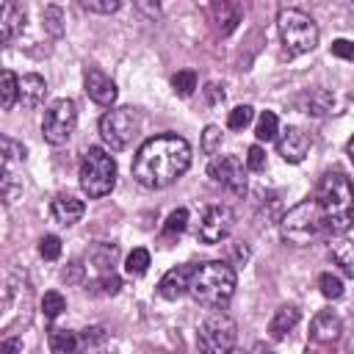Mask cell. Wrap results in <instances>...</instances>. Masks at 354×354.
Returning <instances> with one entry per match:
<instances>
[{
  "label": "cell",
  "mask_w": 354,
  "mask_h": 354,
  "mask_svg": "<svg viewBox=\"0 0 354 354\" xmlns=\"http://www.w3.org/2000/svg\"><path fill=\"white\" fill-rule=\"evenodd\" d=\"M191 166V144L183 136L163 133L147 138L133 158V180L149 191L169 188Z\"/></svg>",
  "instance_id": "6da1fadb"
},
{
  "label": "cell",
  "mask_w": 354,
  "mask_h": 354,
  "mask_svg": "<svg viewBox=\"0 0 354 354\" xmlns=\"http://www.w3.org/2000/svg\"><path fill=\"white\" fill-rule=\"evenodd\" d=\"M321 218H324V232L335 235H346L351 221H354V191L351 183L343 171H326L318 180V188L313 194Z\"/></svg>",
  "instance_id": "7a4b0ae2"
},
{
  "label": "cell",
  "mask_w": 354,
  "mask_h": 354,
  "mask_svg": "<svg viewBox=\"0 0 354 354\" xmlns=\"http://www.w3.org/2000/svg\"><path fill=\"white\" fill-rule=\"evenodd\" d=\"M235 285H238L235 268L224 260H210V263L196 266V271L191 277V285H188V293L194 296L196 304L218 313L230 304V299L235 293Z\"/></svg>",
  "instance_id": "3957f363"
},
{
  "label": "cell",
  "mask_w": 354,
  "mask_h": 354,
  "mask_svg": "<svg viewBox=\"0 0 354 354\" xmlns=\"http://www.w3.org/2000/svg\"><path fill=\"white\" fill-rule=\"evenodd\" d=\"M116 185V160L102 147H88L80 160V188L88 199H102Z\"/></svg>",
  "instance_id": "277c9868"
},
{
  "label": "cell",
  "mask_w": 354,
  "mask_h": 354,
  "mask_svg": "<svg viewBox=\"0 0 354 354\" xmlns=\"http://www.w3.org/2000/svg\"><path fill=\"white\" fill-rule=\"evenodd\" d=\"M277 28H279V39L288 58L304 55L318 44V25L299 8H282L277 14Z\"/></svg>",
  "instance_id": "5b68a950"
},
{
  "label": "cell",
  "mask_w": 354,
  "mask_h": 354,
  "mask_svg": "<svg viewBox=\"0 0 354 354\" xmlns=\"http://www.w3.org/2000/svg\"><path fill=\"white\" fill-rule=\"evenodd\" d=\"M279 232L288 243L293 246H307L313 243L321 232H324V218H321V210L315 205V199H301L299 205H293L282 221H279Z\"/></svg>",
  "instance_id": "8992f818"
},
{
  "label": "cell",
  "mask_w": 354,
  "mask_h": 354,
  "mask_svg": "<svg viewBox=\"0 0 354 354\" xmlns=\"http://www.w3.org/2000/svg\"><path fill=\"white\" fill-rule=\"evenodd\" d=\"M235 337H238L235 321L218 310L199 324L196 346H199V354H230L235 348Z\"/></svg>",
  "instance_id": "52a82bcc"
},
{
  "label": "cell",
  "mask_w": 354,
  "mask_h": 354,
  "mask_svg": "<svg viewBox=\"0 0 354 354\" xmlns=\"http://www.w3.org/2000/svg\"><path fill=\"white\" fill-rule=\"evenodd\" d=\"M141 127V116L136 108L124 105V108H111L108 113L100 116V138L105 141V147H111L113 152L124 149L136 133Z\"/></svg>",
  "instance_id": "ba28073f"
},
{
  "label": "cell",
  "mask_w": 354,
  "mask_h": 354,
  "mask_svg": "<svg viewBox=\"0 0 354 354\" xmlns=\"http://www.w3.org/2000/svg\"><path fill=\"white\" fill-rule=\"evenodd\" d=\"M75 124H77V105L69 97H61L47 105L44 119H41V136L47 144L61 147L75 133Z\"/></svg>",
  "instance_id": "9c48e42d"
},
{
  "label": "cell",
  "mask_w": 354,
  "mask_h": 354,
  "mask_svg": "<svg viewBox=\"0 0 354 354\" xmlns=\"http://www.w3.org/2000/svg\"><path fill=\"white\" fill-rule=\"evenodd\" d=\"M235 227V213L230 205H207L202 210V218H199V230H196V238L202 243H221Z\"/></svg>",
  "instance_id": "30bf717a"
},
{
  "label": "cell",
  "mask_w": 354,
  "mask_h": 354,
  "mask_svg": "<svg viewBox=\"0 0 354 354\" xmlns=\"http://www.w3.org/2000/svg\"><path fill=\"white\" fill-rule=\"evenodd\" d=\"M207 174H210V180L216 185L227 188L230 194H235V196H243L246 194V171H243L241 158H235V155H218V158L210 160Z\"/></svg>",
  "instance_id": "8fae6325"
},
{
  "label": "cell",
  "mask_w": 354,
  "mask_h": 354,
  "mask_svg": "<svg viewBox=\"0 0 354 354\" xmlns=\"http://www.w3.org/2000/svg\"><path fill=\"white\" fill-rule=\"evenodd\" d=\"M194 271H196L194 263H183V266L169 268V271L160 277V282H158V293H160L166 301H177V299H183V296L188 293V285H191Z\"/></svg>",
  "instance_id": "7c38bea8"
},
{
  "label": "cell",
  "mask_w": 354,
  "mask_h": 354,
  "mask_svg": "<svg viewBox=\"0 0 354 354\" xmlns=\"http://www.w3.org/2000/svg\"><path fill=\"white\" fill-rule=\"evenodd\" d=\"M83 86H86V94L97 102V105H102V108H111L113 102H116V83L102 72V69H97V66H88L86 72H83Z\"/></svg>",
  "instance_id": "4fadbf2b"
},
{
  "label": "cell",
  "mask_w": 354,
  "mask_h": 354,
  "mask_svg": "<svg viewBox=\"0 0 354 354\" xmlns=\"http://www.w3.org/2000/svg\"><path fill=\"white\" fill-rule=\"evenodd\" d=\"M277 152L282 155V160L288 163H301L304 155L310 152V136L301 127H285L277 138Z\"/></svg>",
  "instance_id": "5bb4252c"
},
{
  "label": "cell",
  "mask_w": 354,
  "mask_h": 354,
  "mask_svg": "<svg viewBox=\"0 0 354 354\" xmlns=\"http://www.w3.org/2000/svg\"><path fill=\"white\" fill-rule=\"evenodd\" d=\"M25 19H28V14L19 3H14V0L3 3L0 6V44H14L25 30Z\"/></svg>",
  "instance_id": "9a60e30c"
},
{
  "label": "cell",
  "mask_w": 354,
  "mask_h": 354,
  "mask_svg": "<svg viewBox=\"0 0 354 354\" xmlns=\"http://www.w3.org/2000/svg\"><path fill=\"white\" fill-rule=\"evenodd\" d=\"M340 332H343V318L335 310H321L310 324V340L318 346L335 343L340 337Z\"/></svg>",
  "instance_id": "2e32d148"
},
{
  "label": "cell",
  "mask_w": 354,
  "mask_h": 354,
  "mask_svg": "<svg viewBox=\"0 0 354 354\" xmlns=\"http://www.w3.org/2000/svg\"><path fill=\"white\" fill-rule=\"evenodd\" d=\"M47 97V80L36 72L17 77V102H22V108H39Z\"/></svg>",
  "instance_id": "e0dca14e"
},
{
  "label": "cell",
  "mask_w": 354,
  "mask_h": 354,
  "mask_svg": "<svg viewBox=\"0 0 354 354\" xmlns=\"http://www.w3.org/2000/svg\"><path fill=\"white\" fill-rule=\"evenodd\" d=\"M50 213H53V218H55L58 224L72 227V224H77V221L83 218L86 205H83L77 196H72V194H58V196L53 199V205H50Z\"/></svg>",
  "instance_id": "ac0fdd59"
},
{
  "label": "cell",
  "mask_w": 354,
  "mask_h": 354,
  "mask_svg": "<svg viewBox=\"0 0 354 354\" xmlns=\"http://www.w3.org/2000/svg\"><path fill=\"white\" fill-rule=\"evenodd\" d=\"M210 14H213V22H216V28H218L221 36H230V33L238 28V22L243 19L241 3H232V0H218V3H213V6H210Z\"/></svg>",
  "instance_id": "d6986e66"
},
{
  "label": "cell",
  "mask_w": 354,
  "mask_h": 354,
  "mask_svg": "<svg viewBox=\"0 0 354 354\" xmlns=\"http://www.w3.org/2000/svg\"><path fill=\"white\" fill-rule=\"evenodd\" d=\"M296 324H299V310H296L293 304H285V307H279V310L271 315V321H268V335H271L274 340H282Z\"/></svg>",
  "instance_id": "ffe728a7"
},
{
  "label": "cell",
  "mask_w": 354,
  "mask_h": 354,
  "mask_svg": "<svg viewBox=\"0 0 354 354\" xmlns=\"http://www.w3.org/2000/svg\"><path fill=\"white\" fill-rule=\"evenodd\" d=\"M332 260L340 266V271L346 277H354V243H351L348 232L346 235H335V241H332Z\"/></svg>",
  "instance_id": "44dd1931"
},
{
  "label": "cell",
  "mask_w": 354,
  "mask_h": 354,
  "mask_svg": "<svg viewBox=\"0 0 354 354\" xmlns=\"http://www.w3.org/2000/svg\"><path fill=\"white\" fill-rule=\"evenodd\" d=\"M116 257H119V246H116V243H97V246L88 252V263L94 266V271H97L100 277L113 271Z\"/></svg>",
  "instance_id": "7402d4cb"
},
{
  "label": "cell",
  "mask_w": 354,
  "mask_h": 354,
  "mask_svg": "<svg viewBox=\"0 0 354 354\" xmlns=\"http://www.w3.org/2000/svg\"><path fill=\"white\" fill-rule=\"evenodd\" d=\"M77 354H108V335L100 326H88L77 335Z\"/></svg>",
  "instance_id": "603a6c76"
},
{
  "label": "cell",
  "mask_w": 354,
  "mask_h": 354,
  "mask_svg": "<svg viewBox=\"0 0 354 354\" xmlns=\"http://www.w3.org/2000/svg\"><path fill=\"white\" fill-rule=\"evenodd\" d=\"M304 108H307L310 116H326V113L335 111V94L326 91V88H315V91L307 94Z\"/></svg>",
  "instance_id": "cb8c5ba5"
},
{
  "label": "cell",
  "mask_w": 354,
  "mask_h": 354,
  "mask_svg": "<svg viewBox=\"0 0 354 354\" xmlns=\"http://www.w3.org/2000/svg\"><path fill=\"white\" fill-rule=\"evenodd\" d=\"M47 343L53 354H77V332L72 329H53Z\"/></svg>",
  "instance_id": "d4e9b609"
},
{
  "label": "cell",
  "mask_w": 354,
  "mask_h": 354,
  "mask_svg": "<svg viewBox=\"0 0 354 354\" xmlns=\"http://www.w3.org/2000/svg\"><path fill=\"white\" fill-rule=\"evenodd\" d=\"M17 105V75L11 69L0 72V111H11Z\"/></svg>",
  "instance_id": "484cf974"
},
{
  "label": "cell",
  "mask_w": 354,
  "mask_h": 354,
  "mask_svg": "<svg viewBox=\"0 0 354 354\" xmlns=\"http://www.w3.org/2000/svg\"><path fill=\"white\" fill-rule=\"evenodd\" d=\"M147 268H149V252H147L144 246H136V249L127 254V260H124V271H127L130 277H144Z\"/></svg>",
  "instance_id": "4316f807"
},
{
  "label": "cell",
  "mask_w": 354,
  "mask_h": 354,
  "mask_svg": "<svg viewBox=\"0 0 354 354\" xmlns=\"http://www.w3.org/2000/svg\"><path fill=\"white\" fill-rule=\"evenodd\" d=\"M277 130H279L277 113H274V111H263L260 119H257V127H254L257 141H274V138H277Z\"/></svg>",
  "instance_id": "83f0119b"
},
{
  "label": "cell",
  "mask_w": 354,
  "mask_h": 354,
  "mask_svg": "<svg viewBox=\"0 0 354 354\" xmlns=\"http://www.w3.org/2000/svg\"><path fill=\"white\" fill-rule=\"evenodd\" d=\"M64 310H66V299H64L58 290H47V293L41 296V315H44L47 321H55Z\"/></svg>",
  "instance_id": "f1b7e54d"
},
{
  "label": "cell",
  "mask_w": 354,
  "mask_h": 354,
  "mask_svg": "<svg viewBox=\"0 0 354 354\" xmlns=\"http://www.w3.org/2000/svg\"><path fill=\"white\" fill-rule=\"evenodd\" d=\"M17 160H25V147L8 136L0 133V166L6 163H17Z\"/></svg>",
  "instance_id": "f546056e"
},
{
  "label": "cell",
  "mask_w": 354,
  "mask_h": 354,
  "mask_svg": "<svg viewBox=\"0 0 354 354\" xmlns=\"http://www.w3.org/2000/svg\"><path fill=\"white\" fill-rule=\"evenodd\" d=\"M171 88H174V94H180V97H191L194 88H196V72H194V69H180V72H174V75H171Z\"/></svg>",
  "instance_id": "4dcf8cb0"
},
{
  "label": "cell",
  "mask_w": 354,
  "mask_h": 354,
  "mask_svg": "<svg viewBox=\"0 0 354 354\" xmlns=\"http://www.w3.org/2000/svg\"><path fill=\"white\" fill-rule=\"evenodd\" d=\"M41 22H44V30H47L50 36H61V33H64V11H61L58 6H44Z\"/></svg>",
  "instance_id": "1f68e13d"
},
{
  "label": "cell",
  "mask_w": 354,
  "mask_h": 354,
  "mask_svg": "<svg viewBox=\"0 0 354 354\" xmlns=\"http://www.w3.org/2000/svg\"><path fill=\"white\" fill-rule=\"evenodd\" d=\"M185 227H188V210L185 207H177V210L169 213V218L163 224V235L166 238H174L180 232H185Z\"/></svg>",
  "instance_id": "d6a6232c"
},
{
  "label": "cell",
  "mask_w": 354,
  "mask_h": 354,
  "mask_svg": "<svg viewBox=\"0 0 354 354\" xmlns=\"http://www.w3.org/2000/svg\"><path fill=\"white\" fill-rule=\"evenodd\" d=\"M119 288H122V279L111 271V274H102V277H97L94 282H91V293H102V296H116L119 293Z\"/></svg>",
  "instance_id": "836d02e7"
},
{
  "label": "cell",
  "mask_w": 354,
  "mask_h": 354,
  "mask_svg": "<svg viewBox=\"0 0 354 354\" xmlns=\"http://www.w3.org/2000/svg\"><path fill=\"white\" fill-rule=\"evenodd\" d=\"M318 288H321V293L326 299H340L343 296V279L335 277V274H329V271L318 277Z\"/></svg>",
  "instance_id": "e575fe53"
},
{
  "label": "cell",
  "mask_w": 354,
  "mask_h": 354,
  "mask_svg": "<svg viewBox=\"0 0 354 354\" xmlns=\"http://www.w3.org/2000/svg\"><path fill=\"white\" fill-rule=\"evenodd\" d=\"M252 116H254V111H252L249 105H238V108L230 111V116H227V127H230V130H243V127L252 122Z\"/></svg>",
  "instance_id": "d590c367"
},
{
  "label": "cell",
  "mask_w": 354,
  "mask_h": 354,
  "mask_svg": "<svg viewBox=\"0 0 354 354\" xmlns=\"http://www.w3.org/2000/svg\"><path fill=\"white\" fill-rule=\"evenodd\" d=\"M221 149V130L216 124H207L202 133V152L205 155H216Z\"/></svg>",
  "instance_id": "8d00e7d4"
},
{
  "label": "cell",
  "mask_w": 354,
  "mask_h": 354,
  "mask_svg": "<svg viewBox=\"0 0 354 354\" xmlns=\"http://www.w3.org/2000/svg\"><path fill=\"white\" fill-rule=\"evenodd\" d=\"M80 8L91 14H113L122 8V3L119 0H80Z\"/></svg>",
  "instance_id": "74e56055"
},
{
  "label": "cell",
  "mask_w": 354,
  "mask_h": 354,
  "mask_svg": "<svg viewBox=\"0 0 354 354\" xmlns=\"http://www.w3.org/2000/svg\"><path fill=\"white\" fill-rule=\"evenodd\" d=\"M246 169L249 171H263L266 169V149L260 144H252L246 149Z\"/></svg>",
  "instance_id": "f35d334b"
},
{
  "label": "cell",
  "mask_w": 354,
  "mask_h": 354,
  "mask_svg": "<svg viewBox=\"0 0 354 354\" xmlns=\"http://www.w3.org/2000/svg\"><path fill=\"white\" fill-rule=\"evenodd\" d=\"M39 254H41L44 260H58V254H61V241H58V235H44V238L39 241Z\"/></svg>",
  "instance_id": "ab89813d"
},
{
  "label": "cell",
  "mask_w": 354,
  "mask_h": 354,
  "mask_svg": "<svg viewBox=\"0 0 354 354\" xmlns=\"http://www.w3.org/2000/svg\"><path fill=\"white\" fill-rule=\"evenodd\" d=\"M332 55H337L343 61H351L354 58V44L348 39H335L332 41Z\"/></svg>",
  "instance_id": "60d3db41"
},
{
  "label": "cell",
  "mask_w": 354,
  "mask_h": 354,
  "mask_svg": "<svg viewBox=\"0 0 354 354\" xmlns=\"http://www.w3.org/2000/svg\"><path fill=\"white\" fill-rule=\"evenodd\" d=\"M205 100H207V105H221V102H224V86L207 83V86H205Z\"/></svg>",
  "instance_id": "b9f144b4"
},
{
  "label": "cell",
  "mask_w": 354,
  "mask_h": 354,
  "mask_svg": "<svg viewBox=\"0 0 354 354\" xmlns=\"http://www.w3.org/2000/svg\"><path fill=\"white\" fill-rule=\"evenodd\" d=\"M61 279L69 282V285H77V282L83 279V266H80V263H69V266L61 271Z\"/></svg>",
  "instance_id": "7bdbcfd3"
},
{
  "label": "cell",
  "mask_w": 354,
  "mask_h": 354,
  "mask_svg": "<svg viewBox=\"0 0 354 354\" xmlns=\"http://www.w3.org/2000/svg\"><path fill=\"white\" fill-rule=\"evenodd\" d=\"M0 354H22V340L19 337H8L0 343Z\"/></svg>",
  "instance_id": "ee69618b"
},
{
  "label": "cell",
  "mask_w": 354,
  "mask_h": 354,
  "mask_svg": "<svg viewBox=\"0 0 354 354\" xmlns=\"http://www.w3.org/2000/svg\"><path fill=\"white\" fill-rule=\"evenodd\" d=\"M254 354H274V351H271V348H266L263 343H257V346H254Z\"/></svg>",
  "instance_id": "f6af8a7d"
},
{
  "label": "cell",
  "mask_w": 354,
  "mask_h": 354,
  "mask_svg": "<svg viewBox=\"0 0 354 354\" xmlns=\"http://www.w3.org/2000/svg\"><path fill=\"white\" fill-rule=\"evenodd\" d=\"M230 354H249V351H243V348H232Z\"/></svg>",
  "instance_id": "bcb514c9"
},
{
  "label": "cell",
  "mask_w": 354,
  "mask_h": 354,
  "mask_svg": "<svg viewBox=\"0 0 354 354\" xmlns=\"http://www.w3.org/2000/svg\"><path fill=\"white\" fill-rule=\"evenodd\" d=\"M0 72H3V69H0Z\"/></svg>",
  "instance_id": "7dc6e473"
}]
</instances>
